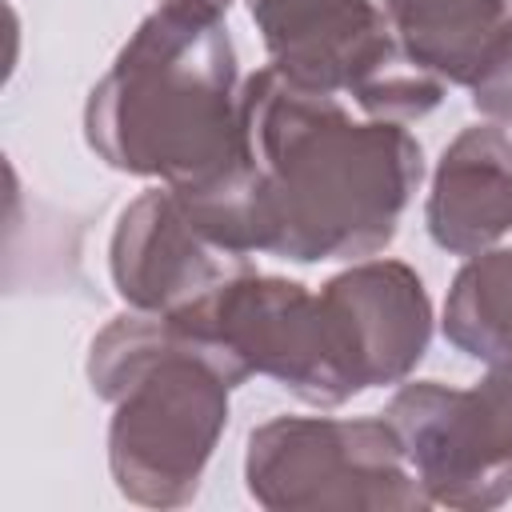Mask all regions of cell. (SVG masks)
I'll return each instance as SVG.
<instances>
[{"label": "cell", "instance_id": "6da1fadb", "mask_svg": "<svg viewBox=\"0 0 512 512\" xmlns=\"http://www.w3.org/2000/svg\"><path fill=\"white\" fill-rule=\"evenodd\" d=\"M420 180L424 152L404 124L352 120L340 96L308 92L268 64L240 84L236 168L176 196L240 256L320 264L384 252Z\"/></svg>", "mask_w": 512, "mask_h": 512}, {"label": "cell", "instance_id": "7a4b0ae2", "mask_svg": "<svg viewBox=\"0 0 512 512\" xmlns=\"http://www.w3.org/2000/svg\"><path fill=\"white\" fill-rule=\"evenodd\" d=\"M84 140L108 168L176 192L220 184L240 160V68L224 8L156 4L88 92Z\"/></svg>", "mask_w": 512, "mask_h": 512}, {"label": "cell", "instance_id": "3957f363", "mask_svg": "<svg viewBox=\"0 0 512 512\" xmlns=\"http://www.w3.org/2000/svg\"><path fill=\"white\" fill-rule=\"evenodd\" d=\"M88 384L112 404L108 472L144 508H184L228 428L232 376L172 316L124 312L88 344Z\"/></svg>", "mask_w": 512, "mask_h": 512}, {"label": "cell", "instance_id": "277c9868", "mask_svg": "<svg viewBox=\"0 0 512 512\" xmlns=\"http://www.w3.org/2000/svg\"><path fill=\"white\" fill-rule=\"evenodd\" d=\"M172 320L224 364L236 388L248 376H272L316 408L364 392L328 300L300 280L252 264Z\"/></svg>", "mask_w": 512, "mask_h": 512}, {"label": "cell", "instance_id": "5b68a950", "mask_svg": "<svg viewBox=\"0 0 512 512\" xmlns=\"http://www.w3.org/2000/svg\"><path fill=\"white\" fill-rule=\"evenodd\" d=\"M272 68L328 96H348L368 120H420L444 100V80L400 44L376 0H248Z\"/></svg>", "mask_w": 512, "mask_h": 512}, {"label": "cell", "instance_id": "8992f818", "mask_svg": "<svg viewBox=\"0 0 512 512\" xmlns=\"http://www.w3.org/2000/svg\"><path fill=\"white\" fill-rule=\"evenodd\" d=\"M244 484L268 512L428 508V496L384 416H272L248 432Z\"/></svg>", "mask_w": 512, "mask_h": 512}, {"label": "cell", "instance_id": "52a82bcc", "mask_svg": "<svg viewBox=\"0 0 512 512\" xmlns=\"http://www.w3.org/2000/svg\"><path fill=\"white\" fill-rule=\"evenodd\" d=\"M380 416L428 504L488 512L512 500V364H488L468 388L412 380Z\"/></svg>", "mask_w": 512, "mask_h": 512}, {"label": "cell", "instance_id": "ba28073f", "mask_svg": "<svg viewBox=\"0 0 512 512\" xmlns=\"http://www.w3.org/2000/svg\"><path fill=\"white\" fill-rule=\"evenodd\" d=\"M244 268L252 256L216 244L168 184L140 192L116 216L108 272L116 296L136 312L176 316Z\"/></svg>", "mask_w": 512, "mask_h": 512}, {"label": "cell", "instance_id": "9c48e42d", "mask_svg": "<svg viewBox=\"0 0 512 512\" xmlns=\"http://www.w3.org/2000/svg\"><path fill=\"white\" fill-rule=\"evenodd\" d=\"M360 388L404 384L432 340V300L420 272L404 260H356L320 284Z\"/></svg>", "mask_w": 512, "mask_h": 512}, {"label": "cell", "instance_id": "30bf717a", "mask_svg": "<svg viewBox=\"0 0 512 512\" xmlns=\"http://www.w3.org/2000/svg\"><path fill=\"white\" fill-rule=\"evenodd\" d=\"M424 224L452 256H476L512 232V136L500 124H472L440 152Z\"/></svg>", "mask_w": 512, "mask_h": 512}, {"label": "cell", "instance_id": "8fae6325", "mask_svg": "<svg viewBox=\"0 0 512 512\" xmlns=\"http://www.w3.org/2000/svg\"><path fill=\"white\" fill-rule=\"evenodd\" d=\"M404 52L444 84L472 88L512 32V0H380Z\"/></svg>", "mask_w": 512, "mask_h": 512}, {"label": "cell", "instance_id": "7c38bea8", "mask_svg": "<svg viewBox=\"0 0 512 512\" xmlns=\"http://www.w3.org/2000/svg\"><path fill=\"white\" fill-rule=\"evenodd\" d=\"M440 328L456 352L480 364H512V248H484L464 260Z\"/></svg>", "mask_w": 512, "mask_h": 512}, {"label": "cell", "instance_id": "4fadbf2b", "mask_svg": "<svg viewBox=\"0 0 512 512\" xmlns=\"http://www.w3.org/2000/svg\"><path fill=\"white\" fill-rule=\"evenodd\" d=\"M472 108L488 116L500 128H512V32L496 48V56L484 64V72L472 80Z\"/></svg>", "mask_w": 512, "mask_h": 512}, {"label": "cell", "instance_id": "5bb4252c", "mask_svg": "<svg viewBox=\"0 0 512 512\" xmlns=\"http://www.w3.org/2000/svg\"><path fill=\"white\" fill-rule=\"evenodd\" d=\"M160 4H164V0H160ZM204 4H216V8H228L232 0H204Z\"/></svg>", "mask_w": 512, "mask_h": 512}]
</instances>
